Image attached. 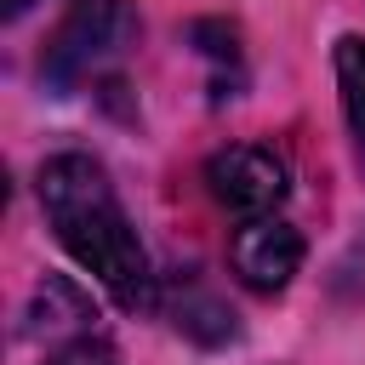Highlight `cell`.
<instances>
[{
	"label": "cell",
	"instance_id": "obj_1",
	"mask_svg": "<svg viewBox=\"0 0 365 365\" xmlns=\"http://www.w3.org/2000/svg\"><path fill=\"white\" fill-rule=\"evenodd\" d=\"M40 205L51 234L63 240V251L120 302V308H148L154 302V274H148V251L108 182V171L86 154H57L40 165Z\"/></svg>",
	"mask_w": 365,
	"mask_h": 365
},
{
	"label": "cell",
	"instance_id": "obj_2",
	"mask_svg": "<svg viewBox=\"0 0 365 365\" xmlns=\"http://www.w3.org/2000/svg\"><path fill=\"white\" fill-rule=\"evenodd\" d=\"M137 40V11L131 0H74L63 11V23L51 29L46 51H40V74L68 91V86H86L97 80L108 63L125 57V46Z\"/></svg>",
	"mask_w": 365,
	"mask_h": 365
},
{
	"label": "cell",
	"instance_id": "obj_3",
	"mask_svg": "<svg viewBox=\"0 0 365 365\" xmlns=\"http://www.w3.org/2000/svg\"><path fill=\"white\" fill-rule=\"evenodd\" d=\"M205 188L222 211L234 217H274V205L285 200V160L257 148V143H234V148H217L205 160Z\"/></svg>",
	"mask_w": 365,
	"mask_h": 365
},
{
	"label": "cell",
	"instance_id": "obj_4",
	"mask_svg": "<svg viewBox=\"0 0 365 365\" xmlns=\"http://www.w3.org/2000/svg\"><path fill=\"white\" fill-rule=\"evenodd\" d=\"M228 257H234L240 285L274 297V291H285L291 274L302 268V234H297L291 222H279V217H251V222L234 228Z\"/></svg>",
	"mask_w": 365,
	"mask_h": 365
},
{
	"label": "cell",
	"instance_id": "obj_5",
	"mask_svg": "<svg viewBox=\"0 0 365 365\" xmlns=\"http://www.w3.org/2000/svg\"><path fill=\"white\" fill-rule=\"evenodd\" d=\"M331 63H336V91H342V114L354 125V137L365 143V40L359 34H342L331 46Z\"/></svg>",
	"mask_w": 365,
	"mask_h": 365
},
{
	"label": "cell",
	"instance_id": "obj_6",
	"mask_svg": "<svg viewBox=\"0 0 365 365\" xmlns=\"http://www.w3.org/2000/svg\"><path fill=\"white\" fill-rule=\"evenodd\" d=\"M177 325H182L188 336H200V342H222V336H234V314H228L211 291H200V285H194V302L177 308Z\"/></svg>",
	"mask_w": 365,
	"mask_h": 365
},
{
	"label": "cell",
	"instance_id": "obj_7",
	"mask_svg": "<svg viewBox=\"0 0 365 365\" xmlns=\"http://www.w3.org/2000/svg\"><path fill=\"white\" fill-rule=\"evenodd\" d=\"M46 365H114V354L103 348V342H91V336H80V342H68V348H57Z\"/></svg>",
	"mask_w": 365,
	"mask_h": 365
},
{
	"label": "cell",
	"instance_id": "obj_8",
	"mask_svg": "<svg viewBox=\"0 0 365 365\" xmlns=\"http://www.w3.org/2000/svg\"><path fill=\"white\" fill-rule=\"evenodd\" d=\"M29 6H34V0H0V11H6V17H23Z\"/></svg>",
	"mask_w": 365,
	"mask_h": 365
}]
</instances>
